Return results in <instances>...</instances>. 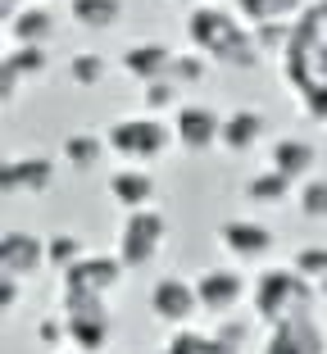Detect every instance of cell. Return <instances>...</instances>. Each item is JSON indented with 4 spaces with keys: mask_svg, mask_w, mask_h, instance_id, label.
I'll return each instance as SVG.
<instances>
[{
    "mask_svg": "<svg viewBox=\"0 0 327 354\" xmlns=\"http://www.w3.org/2000/svg\"><path fill=\"white\" fill-rule=\"evenodd\" d=\"M309 82H327V46L314 55V64H309V77H305L300 86H309ZM300 86H296V91H300Z\"/></svg>",
    "mask_w": 327,
    "mask_h": 354,
    "instance_id": "cell-35",
    "label": "cell"
},
{
    "mask_svg": "<svg viewBox=\"0 0 327 354\" xmlns=\"http://www.w3.org/2000/svg\"><path fill=\"white\" fill-rule=\"evenodd\" d=\"M5 28H10L14 46H46L55 37V19H50V10H41V5H28V10H23L14 23H5Z\"/></svg>",
    "mask_w": 327,
    "mask_h": 354,
    "instance_id": "cell-19",
    "label": "cell"
},
{
    "mask_svg": "<svg viewBox=\"0 0 327 354\" xmlns=\"http://www.w3.org/2000/svg\"><path fill=\"white\" fill-rule=\"evenodd\" d=\"M250 32H254L259 55H286L291 50V37H296V23H259Z\"/></svg>",
    "mask_w": 327,
    "mask_h": 354,
    "instance_id": "cell-26",
    "label": "cell"
},
{
    "mask_svg": "<svg viewBox=\"0 0 327 354\" xmlns=\"http://www.w3.org/2000/svg\"><path fill=\"white\" fill-rule=\"evenodd\" d=\"M214 341L227 345V350H241V345L250 341V323H245V318H236V313H227V318L218 323V332H214Z\"/></svg>",
    "mask_w": 327,
    "mask_h": 354,
    "instance_id": "cell-33",
    "label": "cell"
},
{
    "mask_svg": "<svg viewBox=\"0 0 327 354\" xmlns=\"http://www.w3.org/2000/svg\"><path fill=\"white\" fill-rule=\"evenodd\" d=\"M150 313H155L164 327H187L196 313H200V295H196V281L187 277H159L150 286Z\"/></svg>",
    "mask_w": 327,
    "mask_h": 354,
    "instance_id": "cell-5",
    "label": "cell"
},
{
    "mask_svg": "<svg viewBox=\"0 0 327 354\" xmlns=\"http://www.w3.org/2000/svg\"><path fill=\"white\" fill-rule=\"evenodd\" d=\"M105 73H109V64L100 59L95 50H77L73 59H68V77H73L77 86H100V82H105Z\"/></svg>",
    "mask_w": 327,
    "mask_h": 354,
    "instance_id": "cell-27",
    "label": "cell"
},
{
    "mask_svg": "<svg viewBox=\"0 0 327 354\" xmlns=\"http://www.w3.org/2000/svg\"><path fill=\"white\" fill-rule=\"evenodd\" d=\"M37 341L59 350V341H68V318H64V313H46L41 323H37Z\"/></svg>",
    "mask_w": 327,
    "mask_h": 354,
    "instance_id": "cell-34",
    "label": "cell"
},
{
    "mask_svg": "<svg viewBox=\"0 0 327 354\" xmlns=\"http://www.w3.org/2000/svg\"><path fill=\"white\" fill-rule=\"evenodd\" d=\"M300 114L314 118V123H327V82L300 86Z\"/></svg>",
    "mask_w": 327,
    "mask_h": 354,
    "instance_id": "cell-32",
    "label": "cell"
},
{
    "mask_svg": "<svg viewBox=\"0 0 327 354\" xmlns=\"http://www.w3.org/2000/svg\"><path fill=\"white\" fill-rule=\"evenodd\" d=\"M68 14H73L77 28L109 32L118 19H123V0H68Z\"/></svg>",
    "mask_w": 327,
    "mask_h": 354,
    "instance_id": "cell-21",
    "label": "cell"
},
{
    "mask_svg": "<svg viewBox=\"0 0 327 354\" xmlns=\"http://www.w3.org/2000/svg\"><path fill=\"white\" fill-rule=\"evenodd\" d=\"M178 5H191V10H196V5H200V0H178Z\"/></svg>",
    "mask_w": 327,
    "mask_h": 354,
    "instance_id": "cell-40",
    "label": "cell"
},
{
    "mask_svg": "<svg viewBox=\"0 0 327 354\" xmlns=\"http://www.w3.org/2000/svg\"><path fill=\"white\" fill-rule=\"evenodd\" d=\"M164 241H169V218L159 209H132L118 227V259H123V268L141 272L159 259Z\"/></svg>",
    "mask_w": 327,
    "mask_h": 354,
    "instance_id": "cell-4",
    "label": "cell"
},
{
    "mask_svg": "<svg viewBox=\"0 0 327 354\" xmlns=\"http://www.w3.org/2000/svg\"><path fill=\"white\" fill-rule=\"evenodd\" d=\"M291 268H296L305 281H314V286H318V281L327 277V245H300L296 259H291Z\"/></svg>",
    "mask_w": 327,
    "mask_h": 354,
    "instance_id": "cell-30",
    "label": "cell"
},
{
    "mask_svg": "<svg viewBox=\"0 0 327 354\" xmlns=\"http://www.w3.org/2000/svg\"><path fill=\"white\" fill-rule=\"evenodd\" d=\"M291 196V177H282L277 168H264V173H254L245 182V200L250 205H282Z\"/></svg>",
    "mask_w": 327,
    "mask_h": 354,
    "instance_id": "cell-22",
    "label": "cell"
},
{
    "mask_svg": "<svg viewBox=\"0 0 327 354\" xmlns=\"http://www.w3.org/2000/svg\"><path fill=\"white\" fill-rule=\"evenodd\" d=\"M109 196H114V205H123L127 214H132V209H150L155 196H159V182L146 168H114V173H109Z\"/></svg>",
    "mask_w": 327,
    "mask_h": 354,
    "instance_id": "cell-15",
    "label": "cell"
},
{
    "mask_svg": "<svg viewBox=\"0 0 327 354\" xmlns=\"http://www.w3.org/2000/svg\"><path fill=\"white\" fill-rule=\"evenodd\" d=\"M46 241L41 236H32V232H19L10 227L5 232V241H0V272L5 277H37V272L46 268Z\"/></svg>",
    "mask_w": 327,
    "mask_h": 354,
    "instance_id": "cell-11",
    "label": "cell"
},
{
    "mask_svg": "<svg viewBox=\"0 0 327 354\" xmlns=\"http://www.w3.org/2000/svg\"><path fill=\"white\" fill-rule=\"evenodd\" d=\"M314 164H318V150L305 136H277L273 146H268V168H277V173L291 177V182H309Z\"/></svg>",
    "mask_w": 327,
    "mask_h": 354,
    "instance_id": "cell-14",
    "label": "cell"
},
{
    "mask_svg": "<svg viewBox=\"0 0 327 354\" xmlns=\"http://www.w3.org/2000/svg\"><path fill=\"white\" fill-rule=\"evenodd\" d=\"M314 14H318V23L327 28V0H318V5H314Z\"/></svg>",
    "mask_w": 327,
    "mask_h": 354,
    "instance_id": "cell-38",
    "label": "cell"
},
{
    "mask_svg": "<svg viewBox=\"0 0 327 354\" xmlns=\"http://www.w3.org/2000/svg\"><path fill=\"white\" fill-rule=\"evenodd\" d=\"M159 354H236V350L218 345L214 336H205V332H191V327H178V332H173V341L164 345Z\"/></svg>",
    "mask_w": 327,
    "mask_h": 354,
    "instance_id": "cell-25",
    "label": "cell"
},
{
    "mask_svg": "<svg viewBox=\"0 0 327 354\" xmlns=\"http://www.w3.org/2000/svg\"><path fill=\"white\" fill-rule=\"evenodd\" d=\"M318 300H323V304H327V277H323V281H318Z\"/></svg>",
    "mask_w": 327,
    "mask_h": 354,
    "instance_id": "cell-39",
    "label": "cell"
},
{
    "mask_svg": "<svg viewBox=\"0 0 327 354\" xmlns=\"http://www.w3.org/2000/svg\"><path fill=\"white\" fill-rule=\"evenodd\" d=\"M46 259H50V268H59V272L77 268V263L86 259L82 236H73V232H55V236H46Z\"/></svg>",
    "mask_w": 327,
    "mask_h": 354,
    "instance_id": "cell-24",
    "label": "cell"
},
{
    "mask_svg": "<svg viewBox=\"0 0 327 354\" xmlns=\"http://www.w3.org/2000/svg\"><path fill=\"white\" fill-rule=\"evenodd\" d=\"M245 277L236 268H205L200 277H196V295H200V309L214 313V318H227V313L236 309V304L245 300Z\"/></svg>",
    "mask_w": 327,
    "mask_h": 354,
    "instance_id": "cell-7",
    "label": "cell"
},
{
    "mask_svg": "<svg viewBox=\"0 0 327 354\" xmlns=\"http://www.w3.org/2000/svg\"><path fill=\"white\" fill-rule=\"evenodd\" d=\"M68 354H77V350H68Z\"/></svg>",
    "mask_w": 327,
    "mask_h": 354,
    "instance_id": "cell-41",
    "label": "cell"
},
{
    "mask_svg": "<svg viewBox=\"0 0 327 354\" xmlns=\"http://www.w3.org/2000/svg\"><path fill=\"white\" fill-rule=\"evenodd\" d=\"M23 10H28V5H19V0H0V14H5V23H14Z\"/></svg>",
    "mask_w": 327,
    "mask_h": 354,
    "instance_id": "cell-37",
    "label": "cell"
},
{
    "mask_svg": "<svg viewBox=\"0 0 327 354\" xmlns=\"http://www.w3.org/2000/svg\"><path fill=\"white\" fill-rule=\"evenodd\" d=\"M218 245L232 254V259L254 263V259H268V254H273L277 236H273V227H264V223H254V218H227L218 227Z\"/></svg>",
    "mask_w": 327,
    "mask_h": 354,
    "instance_id": "cell-6",
    "label": "cell"
},
{
    "mask_svg": "<svg viewBox=\"0 0 327 354\" xmlns=\"http://www.w3.org/2000/svg\"><path fill=\"white\" fill-rule=\"evenodd\" d=\"M187 37L191 46L205 55V59H218L227 68H254V64L264 59L259 46H254V32L241 28L227 10L218 5H196L187 14Z\"/></svg>",
    "mask_w": 327,
    "mask_h": 354,
    "instance_id": "cell-1",
    "label": "cell"
},
{
    "mask_svg": "<svg viewBox=\"0 0 327 354\" xmlns=\"http://www.w3.org/2000/svg\"><path fill=\"white\" fill-rule=\"evenodd\" d=\"M318 0H236L245 28H259V23H291V19H305Z\"/></svg>",
    "mask_w": 327,
    "mask_h": 354,
    "instance_id": "cell-17",
    "label": "cell"
},
{
    "mask_svg": "<svg viewBox=\"0 0 327 354\" xmlns=\"http://www.w3.org/2000/svg\"><path fill=\"white\" fill-rule=\"evenodd\" d=\"M123 259L118 254H86L77 268L64 272V291H91V295H109L118 291V281H123Z\"/></svg>",
    "mask_w": 327,
    "mask_h": 354,
    "instance_id": "cell-10",
    "label": "cell"
},
{
    "mask_svg": "<svg viewBox=\"0 0 327 354\" xmlns=\"http://www.w3.org/2000/svg\"><path fill=\"white\" fill-rule=\"evenodd\" d=\"M173 59L178 55L169 50V46H159V41H137V46H127L123 50V73L127 77H137L141 86H150V82H164V77L173 73Z\"/></svg>",
    "mask_w": 327,
    "mask_h": 354,
    "instance_id": "cell-13",
    "label": "cell"
},
{
    "mask_svg": "<svg viewBox=\"0 0 327 354\" xmlns=\"http://www.w3.org/2000/svg\"><path fill=\"white\" fill-rule=\"evenodd\" d=\"M141 100H146V114H164V109H182V86L173 82V77H164V82H150Z\"/></svg>",
    "mask_w": 327,
    "mask_h": 354,
    "instance_id": "cell-29",
    "label": "cell"
},
{
    "mask_svg": "<svg viewBox=\"0 0 327 354\" xmlns=\"http://www.w3.org/2000/svg\"><path fill=\"white\" fill-rule=\"evenodd\" d=\"M268 123L259 109H232V114H223V136H218V146L223 150H232V155H245V150H254L259 141H264Z\"/></svg>",
    "mask_w": 327,
    "mask_h": 354,
    "instance_id": "cell-16",
    "label": "cell"
},
{
    "mask_svg": "<svg viewBox=\"0 0 327 354\" xmlns=\"http://www.w3.org/2000/svg\"><path fill=\"white\" fill-rule=\"evenodd\" d=\"M314 281H305L296 268H264L254 272L250 281V304H254V318L268 327H282V323H296V318H314Z\"/></svg>",
    "mask_w": 327,
    "mask_h": 354,
    "instance_id": "cell-2",
    "label": "cell"
},
{
    "mask_svg": "<svg viewBox=\"0 0 327 354\" xmlns=\"http://www.w3.org/2000/svg\"><path fill=\"white\" fill-rule=\"evenodd\" d=\"M173 132H178V146L182 150H209L218 146L223 136V114L218 109H209V104H182L178 114H173Z\"/></svg>",
    "mask_w": 327,
    "mask_h": 354,
    "instance_id": "cell-9",
    "label": "cell"
},
{
    "mask_svg": "<svg viewBox=\"0 0 327 354\" xmlns=\"http://www.w3.org/2000/svg\"><path fill=\"white\" fill-rule=\"evenodd\" d=\"M109 313H91V318H68V345L77 354H100L109 345Z\"/></svg>",
    "mask_w": 327,
    "mask_h": 354,
    "instance_id": "cell-20",
    "label": "cell"
},
{
    "mask_svg": "<svg viewBox=\"0 0 327 354\" xmlns=\"http://www.w3.org/2000/svg\"><path fill=\"white\" fill-rule=\"evenodd\" d=\"M105 141H109V155H118L127 168H141V164H155L159 155H169L178 146V132L169 123H159L155 114H141V118L109 123Z\"/></svg>",
    "mask_w": 327,
    "mask_h": 354,
    "instance_id": "cell-3",
    "label": "cell"
},
{
    "mask_svg": "<svg viewBox=\"0 0 327 354\" xmlns=\"http://www.w3.org/2000/svg\"><path fill=\"white\" fill-rule=\"evenodd\" d=\"M55 187V159L46 155H23V159H5V168H0V191L5 196H46V191Z\"/></svg>",
    "mask_w": 327,
    "mask_h": 354,
    "instance_id": "cell-8",
    "label": "cell"
},
{
    "mask_svg": "<svg viewBox=\"0 0 327 354\" xmlns=\"http://www.w3.org/2000/svg\"><path fill=\"white\" fill-rule=\"evenodd\" d=\"M0 304H5V313L19 309V277H5V295H0Z\"/></svg>",
    "mask_w": 327,
    "mask_h": 354,
    "instance_id": "cell-36",
    "label": "cell"
},
{
    "mask_svg": "<svg viewBox=\"0 0 327 354\" xmlns=\"http://www.w3.org/2000/svg\"><path fill=\"white\" fill-rule=\"evenodd\" d=\"M105 155H109V141L95 136V132H73V136H64V146H59V159L73 173H91Z\"/></svg>",
    "mask_w": 327,
    "mask_h": 354,
    "instance_id": "cell-18",
    "label": "cell"
},
{
    "mask_svg": "<svg viewBox=\"0 0 327 354\" xmlns=\"http://www.w3.org/2000/svg\"><path fill=\"white\" fill-rule=\"evenodd\" d=\"M259 354H327V336L314 318H296V323L273 327Z\"/></svg>",
    "mask_w": 327,
    "mask_h": 354,
    "instance_id": "cell-12",
    "label": "cell"
},
{
    "mask_svg": "<svg viewBox=\"0 0 327 354\" xmlns=\"http://www.w3.org/2000/svg\"><path fill=\"white\" fill-rule=\"evenodd\" d=\"M205 73H209V59H205L200 50H191V55H178V59H173V82L182 86V91H191V86H200L205 82Z\"/></svg>",
    "mask_w": 327,
    "mask_h": 354,
    "instance_id": "cell-28",
    "label": "cell"
},
{
    "mask_svg": "<svg viewBox=\"0 0 327 354\" xmlns=\"http://www.w3.org/2000/svg\"><path fill=\"white\" fill-rule=\"evenodd\" d=\"M300 214L327 223V177H309L305 187H300Z\"/></svg>",
    "mask_w": 327,
    "mask_h": 354,
    "instance_id": "cell-31",
    "label": "cell"
},
{
    "mask_svg": "<svg viewBox=\"0 0 327 354\" xmlns=\"http://www.w3.org/2000/svg\"><path fill=\"white\" fill-rule=\"evenodd\" d=\"M0 64H5V68H14L23 82H32V77H46V73H50V55H46V46H14V50L5 55Z\"/></svg>",
    "mask_w": 327,
    "mask_h": 354,
    "instance_id": "cell-23",
    "label": "cell"
}]
</instances>
